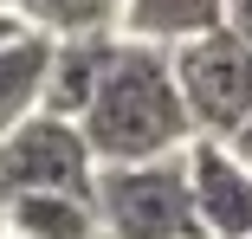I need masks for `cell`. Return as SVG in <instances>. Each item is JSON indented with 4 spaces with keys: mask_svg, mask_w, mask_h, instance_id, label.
<instances>
[{
    "mask_svg": "<svg viewBox=\"0 0 252 239\" xmlns=\"http://www.w3.org/2000/svg\"><path fill=\"white\" fill-rule=\"evenodd\" d=\"M78 129L91 142V162L97 168H136V162L181 155L194 142V123L181 110L168 52H162V45L117 39L110 59H104V78H97L91 104L78 117Z\"/></svg>",
    "mask_w": 252,
    "mask_h": 239,
    "instance_id": "6da1fadb",
    "label": "cell"
},
{
    "mask_svg": "<svg viewBox=\"0 0 252 239\" xmlns=\"http://www.w3.org/2000/svg\"><path fill=\"white\" fill-rule=\"evenodd\" d=\"M91 207H97L104 239H200L181 155L136 162V168H97Z\"/></svg>",
    "mask_w": 252,
    "mask_h": 239,
    "instance_id": "7a4b0ae2",
    "label": "cell"
},
{
    "mask_svg": "<svg viewBox=\"0 0 252 239\" xmlns=\"http://www.w3.org/2000/svg\"><path fill=\"white\" fill-rule=\"evenodd\" d=\"M175 90H181V110L194 123V136L226 142L246 117H252V39L239 32H200L188 45L168 52Z\"/></svg>",
    "mask_w": 252,
    "mask_h": 239,
    "instance_id": "3957f363",
    "label": "cell"
},
{
    "mask_svg": "<svg viewBox=\"0 0 252 239\" xmlns=\"http://www.w3.org/2000/svg\"><path fill=\"white\" fill-rule=\"evenodd\" d=\"M97 187V162L78 123L65 117H26L13 136H0V194H71L91 201Z\"/></svg>",
    "mask_w": 252,
    "mask_h": 239,
    "instance_id": "277c9868",
    "label": "cell"
},
{
    "mask_svg": "<svg viewBox=\"0 0 252 239\" xmlns=\"http://www.w3.org/2000/svg\"><path fill=\"white\" fill-rule=\"evenodd\" d=\"M181 162H188V201L200 239H252V168L207 136H194Z\"/></svg>",
    "mask_w": 252,
    "mask_h": 239,
    "instance_id": "5b68a950",
    "label": "cell"
},
{
    "mask_svg": "<svg viewBox=\"0 0 252 239\" xmlns=\"http://www.w3.org/2000/svg\"><path fill=\"white\" fill-rule=\"evenodd\" d=\"M220 26H226V0H123L117 13V39L162 45V52H175L200 32H220Z\"/></svg>",
    "mask_w": 252,
    "mask_h": 239,
    "instance_id": "8992f818",
    "label": "cell"
},
{
    "mask_svg": "<svg viewBox=\"0 0 252 239\" xmlns=\"http://www.w3.org/2000/svg\"><path fill=\"white\" fill-rule=\"evenodd\" d=\"M45 71H52V39L45 32H20L0 45V136H13L26 117H39L45 97Z\"/></svg>",
    "mask_w": 252,
    "mask_h": 239,
    "instance_id": "52a82bcc",
    "label": "cell"
},
{
    "mask_svg": "<svg viewBox=\"0 0 252 239\" xmlns=\"http://www.w3.org/2000/svg\"><path fill=\"white\" fill-rule=\"evenodd\" d=\"M110 45H117V39H52V71H45V97H39V110L78 123L84 104H91V90H97V78H104Z\"/></svg>",
    "mask_w": 252,
    "mask_h": 239,
    "instance_id": "ba28073f",
    "label": "cell"
},
{
    "mask_svg": "<svg viewBox=\"0 0 252 239\" xmlns=\"http://www.w3.org/2000/svg\"><path fill=\"white\" fill-rule=\"evenodd\" d=\"M7 233L13 239H97V207L71 194H13Z\"/></svg>",
    "mask_w": 252,
    "mask_h": 239,
    "instance_id": "9c48e42d",
    "label": "cell"
},
{
    "mask_svg": "<svg viewBox=\"0 0 252 239\" xmlns=\"http://www.w3.org/2000/svg\"><path fill=\"white\" fill-rule=\"evenodd\" d=\"M7 7L45 39H117L123 0H7Z\"/></svg>",
    "mask_w": 252,
    "mask_h": 239,
    "instance_id": "30bf717a",
    "label": "cell"
},
{
    "mask_svg": "<svg viewBox=\"0 0 252 239\" xmlns=\"http://www.w3.org/2000/svg\"><path fill=\"white\" fill-rule=\"evenodd\" d=\"M226 149H233V155H239V162L252 168V117H246V123H239V129L226 136Z\"/></svg>",
    "mask_w": 252,
    "mask_h": 239,
    "instance_id": "8fae6325",
    "label": "cell"
},
{
    "mask_svg": "<svg viewBox=\"0 0 252 239\" xmlns=\"http://www.w3.org/2000/svg\"><path fill=\"white\" fill-rule=\"evenodd\" d=\"M0 239H7V194H0Z\"/></svg>",
    "mask_w": 252,
    "mask_h": 239,
    "instance_id": "7c38bea8",
    "label": "cell"
},
{
    "mask_svg": "<svg viewBox=\"0 0 252 239\" xmlns=\"http://www.w3.org/2000/svg\"><path fill=\"white\" fill-rule=\"evenodd\" d=\"M0 7H7V0H0Z\"/></svg>",
    "mask_w": 252,
    "mask_h": 239,
    "instance_id": "4fadbf2b",
    "label": "cell"
},
{
    "mask_svg": "<svg viewBox=\"0 0 252 239\" xmlns=\"http://www.w3.org/2000/svg\"><path fill=\"white\" fill-rule=\"evenodd\" d=\"M97 239H104V233H97Z\"/></svg>",
    "mask_w": 252,
    "mask_h": 239,
    "instance_id": "5bb4252c",
    "label": "cell"
},
{
    "mask_svg": "<svg viewBox=\"0 0 252 239\" xmlns=\"http://www.w3.org/2000/svg\"><path fill=\"white\" fill-rule=\"evenodd\" d=\"M7 239H13V233H7Z\"/></svg>",
    "mask_w": 252,
    "mask_h": 239,
    "instance_id": "9a60e30c",
    "label": "cell"
}]
</instances>
